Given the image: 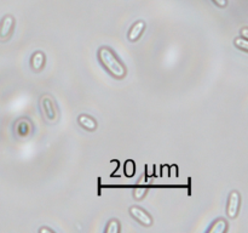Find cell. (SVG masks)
<instances>
[{"label": "cell", "mask_w": 248, "mask_h": 233, "mask_svg": "<svg viewBox=\"0 0 248 233\" xmlns=\"http://www.w3.org/2000/svg\"><path fill=\"white\" fill-rule=\"evenodd\" d=\"M98 58L101 65L107 69V72L116 79H123L126 75V68L124 63L116 57L113 50L107 46H102L98 50Z\"/></svg>", "instance_id": "cell-1"}, {"label": "cell", "mask_w": 248, "mask_h": 233, "mask_svg": "<svg viewBox=\"0 0 248 233\" xmlns=\"http://www.w3.org/2000/svg\"><path fill=\"white\" fill-rule=\"evenodd\" d=\"M40 106L41 112L44 114V118L47 121H50V123H55L58 118V113L53 100L48 95H44L40 100Z\"/></svg>", "instance_id": "cell-2"}, {"label": "cell", "mask_w": 248, "mask_h": 233, "mask_svg": "<svg viewBox=\"0 0 248 233\" xmlns=\"http://www.w3.org/2000/svg\"><path fill=\"white\" fill-rule=\"evenodd\" d=\"M240 203H241V196H240V193L237 191H232V193L229 194L227 206V213L229 217H236L237 213H239L240 210Z\"/></svg>", "instance_id": "cell-3"}, {"label": "cell", "mask_w": 248, "mask_h": 233, "mask_svg": "<svg viewBox=\"0 0 248 233\" xmlns=\"http://www.w3.org/2000/svg\"><path fill=\"white\" fill-rule=\"evenodd\" d=\"M15 26V19L11 15H7L2 18L0 23V40H7L9 36L11 35L12 29Z\"/></svg>", "instance_id": "cell-4"}, {"label": "cell", "mask_w": 248, "mask_h": 233, "mask_svg": "<svg viewBox=\"0 0 248 233\" xmlns=\"http://www.w3.org/2000/svg\"><path fill=\"white\" fill-rule=\"evenodd\" d=\"M130 214L143 226H150L153 223V218L145 210H143L140 206H131Z\"/></svg>", "instance_id": "cell-5"}, {"label": "cell", "mask_w": 248, "mask_h": 233, "mask_svg": "<svg viewBox=\"0 0 248 233\" xmlns=\"http://www.w3.org/2000/svg\"><path fill=\"white\" fill-rule=\"evenodd\" d=\"M145 28V23L143 21H138L131 27L130 32H128V40L130 41H136L140 36V34L143 33Z\"/></svg>", "instance_id": "cell-6"}, {"label": "cell", "mask_w": 248, "mask_h": 233, "mask_svg": "<svg viewBox=\"0 0 248 233\" xmlns=\"http://www.w3.org/2000/svg\"><path fill=\"white\" fill-rule=\"evenodd\" d=\"M78 121H79L80 125L84 129L89 131H94L97 129V121L94 120L93 118H91L90 116H86V114H81L78 118Z\"/></svg>", "instance_id": "cell-7"}, {"label": "cell", "mask_w": 248, "mask_h": 233, "mask_svg": "<svg viewBox=\"0 0 248 233\" xmlns=\"http://www.w3.org/2000/svg\"><path fill=\"white\" fill-rule=\"evenodd\" d=\"M45 63V55L41 51L33 53L31 58V66L34 70H40Z\"/></svg>", "instance_id": "cell-8"}, {"label": "cell", "mask_w": 248, "mask_h": 233, "mask_svg": "<svg viewBox=\"0 0 248 233\" xmlns=\"http://www.w3.org/2000/svg\"><path fill=\"white\" fill-rule=\"evenodd\" d=\"M228 230V223L224 218H218L215 221L212 227L208 230L210 233H224Z\"/></svg>", "instance_id": "cell-9"}, {"label": "cell", "mask_w": 248, "mask_h": 233, "mask_svg": "<svg viewBox=\"0 0 248 233\" xmlns=\"http://www.w3.org/2000/svg\"><path fill=\"white\" fill-rule=\"evenodd\" d=\"M120 232V223L118 220L113 218L108 222L106 227V233H119Z\"/></svg>", "instance_id": "cell-10"}, {"label": "cell", "mask_w": 248, "mask_h": 233, "mask_svg": "<svg viewBox=\"0 0 248 233\" xmlns=\"http://www.w3.org/2000/svg\"><path fill=\"white\" fill-rule=\"evenodd\" d=\"M234 43H235V45H236L239 49H242V50H244V51H247L248 50V41H247V39L237 38V39H235Z\"/></svg>", "instance_id": "cell-11"}, {"label": "cell", "mask_w": 248, "mask_h": 233, "mask_svg": "<svg viewBox=\"0 0 248 233\" xmlns=\"http://www.w3.org/2000/svg\"><path fill=\"white\" fill-rule=\"evenodd\" d=\"M145 192H147V188L145 187H137L135 189V198L136 199H142L144 197Z\"/></svg>", "instance_id": "cell-12"}, {"label": "cell", "mask_w": 248, "mask_h": 233, "mask_svg": "<svg viewBox=\"0 0 248 233\" xmlns=\"http://www.w3.org/2000/svg\"><path fill=\"white\" fill-rule=\"evenodd\" d=\"M213 2H215L216 5H218L219 7H225L228 4L227 0H213Z\"/></svg>", "instance_id": "cell-13"}, {"label": "cell", "mask_w": 248, "mask_h": 233, "mask_svg": "<svg viewBox=\"0 0 248 233\" xmlns=\"http://www.w3.org/2000/svg\"><path fill=\"white\" fill-rule=\"evenodd\" d=\"M39 232L40 233H44V232H47V233H53L52 230H50V228H46V227H43L39 230Z\"/></svg>", "instance_id": "cell-14"}, {"label": "cell", "mask_w": 248, "mask_h": 233, "mask_svg": "<svg viewBox=\"0 0 248 233\" xmlns=\"http://www.w3.org/2000/svg\"><path fill=\"white\" fill-rule=\"evenodd\" d=\"M241 35H242V38H245V39H247L248 38V32H247V28H244L241 31Z\"/></svg>", "instance_id": "cell-15"}]
</instances>
